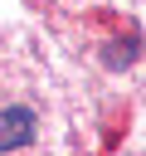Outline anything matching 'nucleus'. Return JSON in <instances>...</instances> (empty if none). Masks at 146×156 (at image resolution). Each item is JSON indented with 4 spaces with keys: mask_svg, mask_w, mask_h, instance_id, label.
I'll use <instances>...</instances> for the list:
<instances>
[{
    "mask_svg": "<svg viewBox=\"0 0 146 156\" xmlns=\"http://www.w3.org/2000/svg\"><path fill=\"white\" fill-rule=\"evenodd\" d=\"M34 141V112L29 107H5L0 112V151H19Z\"/></svg>",
    "mask_w": 146,
    "mask_h": 156,
    "instance_id": "f257e3e1",
    "label": "nucleus"
}]
</instances>
